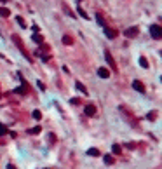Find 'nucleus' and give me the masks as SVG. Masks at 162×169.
<instances>
[{
  "mask_svg": "<svg viewBox=\"0 0 162 169\" xmlns=\"http://www.w3.org/2000/svg\"><path fill=\"white\" fill-rule=\"evenodd\" d=\"M12 40H14V44H16V46L19 47V51L23 52V56H25V58H26L28 61H32V56H30V54L26 52V49H25V46L21 44V40H19V37H17V35H14V37H12Z\"/></svg>",
  "mask_w": 162,
  "mask_h": 169,
  "instance_id": "obj_1",
  "label": "nucleus"
},
{
  "mask_svg": "<svg viewBox=\"0 0 162 169\" xmlns=\"http://www.w3.org/2000/svg\"><path fill=\"white\" fill-rule=\"evenodd\" d=\"M150 33H152V37H153L155 40L162 38V28H160L159 25H152V26H150Z\"/></svg>",
  "mask_w": 162,
  "mask_h": 169,
  "instance_id": "obj_2",
  "label": "nucleus"
},
{
  "mask_svg": "<svg viewBox=\"0 0 162 169\" xmlns=\"http://www.w3.org/2000/svg\"><path fill=\"white\" fill-rule=\"evenodd\" d=\"M105 59H106V63L110 65V68H112L113 72H117V65H115V59H113V56H112L110 51H105Z\"/></svg>",
  "mask_w": 162,
  "mask_h": 169,
  "instance_id": "obj_3",
  "label": "nucleus"
},
{
  "mask_svg": "<svg viewBox=\"0 0 162 169\" xmlns=\"http://www.w3.org/2000/svg\"><path fill=\"white\" fill-rule=\"evenodd\" d=\"M132 87H134L138 93H145V86H143L141 80H134V82H132Z\"/></svg>",
  "mask_w": 162,
  "mask_h": 169,
  "instance_id": "obj_4",
  "label": "nucleus"
},
{
  "mask_svg": "<svg viewBox=\"0 0 162 169\" xmlns=\"http://www.w3.org/2000/svg\"><path fill=\"white\" fill-rule=\"evenodd\" d=\"M84 112H85V115H87V117H92V115L96 113V107H94V105H87Z\"/></svg>",
  "mask_w": 162,
  "mask_h": 169,
  "instance_id": "obj_5",
  "label": "nucleus"
},
{
  "mask_svg": "<svg viewBox=\"0 0 162 169\" xmlns=\"http://www.w3.org/2000/svg\"><path fill=\"white\" fill-rule=\"evenodd\" d=\"M105 35H106L108 38H115V37H117V30H113V28H106V26H105Z\"/></svg>",
  "mask_w": 162,
  "mask_h": 169,
  "instance_id": "obj_6",
  "label": "nucleus"
},
{
  "mask_svg": "<svg viewBox=\"0 0 162 169\" xmlns=\"http://www.w3.org/2000/svg\"><path fill=\"white\" fill-rule=\"evenodd\" d=\"M124 35H126V37H129V38H132V37H136V35H138V28H127V30L124 32Z\"/></svg>",
  "mask_w": 162,
  "mask_h": 169,
  "instance_id": "obj_7",
  "label": "nucleus"
},
{
  "mask_svg": "<svg viewBox=\"0 0 162 169\" xmlns=\"http://www.w3.org/2000/svg\"><path fill=\"white\" fill-rule=\"evenodd\" d=\"M98 75H99L101 78H108V77H110V72H108L106 68H99V70H98Z\"/></svg>",
  "mask_w": 162,
  "mask_h": 169,
  "instance_id": "obj_8",
  "label": "nucleus"
},
{
  "mask_svg": "<svg viewBox=\"0 0 162 169\" xmlns=\"http://www.w3.org/2000/svg\"><path fill=\"white\" fill-rule=\"evenodd\" d=\"M9 14H11V11L7 7H0V16L2 17H9Z\"/></svg>",
  "mask_w": 162,
  "mask_h": 169,
  "instance_id": "obj_9",
  "label": "nucleus"
},
{
  "mask_svg": "<svg viewBox=\"0 0 162 169\" xmlns=\"http://www.w3.org/2000/svg\"><path fill=\"white\" fill-rule=\"evenodd\" d=\"M63 44H68V46H72V44H73V38H72L70 35H65V37H63Z\"/></svg>",
  "mask_w": 162,
  "mask_h": 169,
  "instance_id": "obj_10",
  "label": "nucleus"
},
{
  "mask_svg": "<svg viewBox=\"0 0 162 169\" xmlns=\"http://www.w3.org/2000/svg\"><path fill=\"white\" fill-rule=\"evenodd\" d=\"M75 86H77V89L82 93V94H87V89H85V86H84V84H80V82H77L75 84Z\"/></svg>",
  "mask_w": 162,
  "mask_h": 169,
  "instance_id": "obj_11",
  "label": "nucleus"
},
{
  "mask_svg": "<svg viewBox=\"0 0 162 169\" xmlns=\"http://www.w3.org/2000/svg\"><path fill=\"white\" fill-rule=\"evenodd\" d=\"M140 65H141L143 68H148V61H147V58H143V56L140 58Z\"/></svg>",
  "mask_w": 162,
  "mask_h": 169,
  "instance_id": "obj_12",
  "label": "nucleus"
},
{
  "mask_svg": "<svg viewBox=\"0 0 162 169\" xmlns=\"http://www.w3.org/2000/svg\"><path fill=\"white\" fill-rule=\"evenodd\" d=\"M87 154H89V155H94V157H98V155H99V150H96V148H91V150H87Z\"/></svg>",
  "mask_w": 162,
  "mask_h": 169,
  "instance_id": "obj_13",
  "label": "nucleus"
},
{
  "mask_svg": "<svg viewBox=\"0 0 162 169\" xmlns=\"http://www.w3.org/2000/svg\"><path fill=\"white\" fill-rule=\"evenodd\" d=\"M112 150H113V154H117V155H119L122 148H120V146H119V145H113V146H112Z\"/></svg>",
  "mask_w": 162,
  "mask_h": 169,
  "instance_id": "obj_14",
  "label": "nucleus"
},
{
  "mask_svg": "<svg viewBox=\"0 0 162 169\" xmlns=\"http://www.w3.org/2000/svg\"><path fill=\"white\" fill-rule=\"evenodd\" d=\"M96 19H98V23H99L101 26H105V19H103V16H101V14H96Z\"/></svg>",
  "mask_w": 162,
  "mask_h": 169,
  "instance_id": "obj_15",
  "label": "nucleus"
},
{
  "mask_svg": "<svg viewBox=\"0 0 162 169\" xmlns=\"http://www.w3.org/2000/svg\"><path fill=\"white\" fill-rule=\"evenodd\" d=\"M33 40L37 42V44H42V40H44V38H42V35H37V33H35V35H33Z\"/></svg>",
  "mask_w": 162,
  "mask_h": 169,
  "instance_id": "obj_16",
  "label": "nucleus"
},
{
  "mask_svg": "<svg viewBox=\"0 0 162 169\" xmlns=\"http://www.w3.org/2000/svg\"><path fill=\"white\" fill-rule=\"evenodd\" d=\"M79 14H80V16H82L84 19H89V16L85 14V11H84V9H80V7H79Z\"/></svg>",
  "mask_w": 162,
  "mask_h": 169,
  "instance_id": "obj_17",
  "label": "nucleus"
},
{
  "mask_svg": "<svg viewBox=\"0 0 162 169\" xmlns=\"http://www.w3.org/2000/svg\"><path fill=\"white\" fill-rule=\"evenodd\" d=\"M105 162L106 164H113V157L112 155H105Z\"/></svg>",
  "mask_w": 162,
  "mask_h": 169,
  "instance_id": "obj_18",
  "label": "nucleus"
},
{
  "mask_svg": "<svg viewBox=\"0 0 162 169\" xmlns=\"http://www.w3.org/2000/svg\"><path fill=\"white\" fill-rule=\"evenodd\" d=\"M30 133H32V134H38V133H40V125H37V127L30 129Z\"/></svg>",
  "mask_w": 162,
  "mask_h": 169,
  "instance_id": "obj_19",
  "label": "nucleus"
},
{
  "mask_svg": "<svg viewBox=\"0 0 162 169\" xmlns=\"http://www.w3.org/2000/svg\"><path fill=\"white\" fill-rule=\"evenodd\" d=\"M33 119H37V120H38V119H42V113H40L38 110H35V112H33Z\"/></svg>",
  "mask_w": 162,
  "mask_h": 169,
  "instance_id": "obj_20",
  "label": "nucleus"
},
{
  "mask_svg": "<svg viewBox=\"0 0 162 169\" xmlns=\"http://www.w3.org/2000/svg\"><path fill=\"white\" fill-rule=\"evenodd\" d=\"M155 117H157V112H150V113H148V119H150V120H155Z\"/></svg>",
  "mask_w": 162,
  "mask_h": 169,
  "instance_id": "obj_21",
  "label": "nucleus"
},
{
  "mask_svg": "<svg viewBox=\"0 0 162 169\" xmlns=\"http://www.w3.org/2000/svg\"><path fill=\"white\" fill-rule=\"evenodd\" d=\"M17 23H19L21 26H25V21H23V17H21V16H17Z\"/></svg>",
  "mask_w": 162,
  "mask_h": 169,
  "instance_id": "obj_22",
  "label": "nucleus"
},
{
  "mask_svg": "<svg viewBox=\"0 0 162 169\" xmlns=\"http://www.w3.org/2000/svg\"><path fill=\"white\" fill-rule=\"evenodd\" d=\"M79 103H80V99H77V98L72 99V105H79Z\"/></svg>",
  "mask_w": 162,
  "mask_h": 169,
  "instance_id": "obj_23",
  "label": "nucleus"
},
{
  "mask_svg": "<svg viewBox=\"0 0 162 169\" xmlns=\"http://www.w3.org/2000/svg\"><path fill=\"white\" fill-rule=\"evenodd\" d=\"M7 169H16V166H12V164H9V166H7Z\"/></svg>",
  "mask_w": 162,
  "mask_h": 169,
  "instance_id": "obj_24",
  "label": "nucleus"
},
{
  "mask_svg": "<svg viewBox=\"0 0 162 169\" xmlns=\"http://www.w3.org/2000/svg\"><path fill=\"white\" fill-rule=\"evenodd\" d=\"M2 2H7V0H2Z\"/></svg>",
  "mask_w": 162,
  "mask_h": 169,
  "instance_id": "obj_25",
  "label": "nucleus"
}]
</instances>
